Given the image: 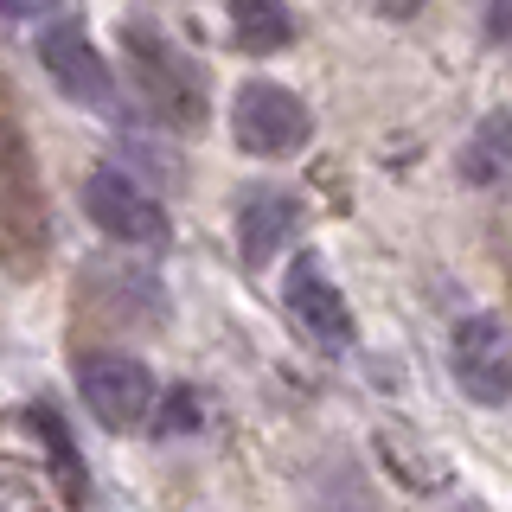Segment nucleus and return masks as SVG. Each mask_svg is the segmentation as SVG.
Wrapping results in <instances>:
<instances>
[{
    "label": "nucleus",
    "mask_w": 512,
    "mask_h": 512,
    "mask_svg": "<svg viewBox=\"0 0 512 512\" xmlns=\"http://www.w3.org/2000/svg\"><path fill=\"white\" fill-rule=\"evenodd\" d=\"M122 45H128V58H135L141 103H148L160 122H173V128H205L212 109H205V71H199V58H192L167 26L141 20V13L122 26Z\"/></svg>",
    "instance_id": "1"
},
{
    "label": "nucleus",
    "mask_w": 512,
    "mask_h": 512,
    "mask_svg": "<svg viewBox=\"0 0 512 512\" xmlns=\"http://www.w3.org/2000/svg\"><path fill=\"white\" fill-rule=\"evenodd\" d=\"M77 397L109 436H135V429H154V410L167 391L135 352L96 346V352H77Z\"/></svg>",
    "instance_id": "2"
},
{
    "label": "nucleus",
    "mask_w": 512,
    "mask_h": 512,
    "mask_svg": "<svg viewBox=\"0 0 512 512\" xmlns=\"http://www.w3.org/2000/svg\"><path fill=\"white\" fill-rule=\"evenodd\" d=\"M231 141L250 160H295L314 141V109L276 77H250L231 96Z\"/></svg>",
    "instance_id": "3"
},
{
    "label": "nucleus",
    "mask_w": 512,
    "mask_h": 512,
    "mask_svg": "<svg viewBox=\"0 0 512 512\" xmlns=\"http://www.w3.org/2000/svg\"><path fill=\"white\" fill-rule=\"evenodd\" d=\"M52 250V224H45V192L32 180V154L20 135H0V256L13 276H32Z\"/></svg>",
    "instance_id": "4"
},
{
    "label": "nucleus",
    "mask_w": 512,
    "mask_h": 512,
    "mask_svg": "<svg viewBox=\"0 0 512 512\" xmlns=\"http://www.w3.org/2000/svg\"><path fill=\"white\" fill-rule=\"evenodd\" d=\"M448 372H455L461 397H474L480 410L512 404V320L506 314H468L448 333Z\"/></svg>",
    "instance_id": "5"
},
{
    "label": "nucleus",
    "mask_w": 512,
    "mask_h": 512,
    "mask_svg": "<svg viewBox=\"0 0 512 512\" xmlns=\"http://www.w3.org/2000/svg\"><path fill=\"white\" fill-rule=\"evenodd\" d=\"M84 212H90L96 231L116 237V244H128V250H154V256H160V250L173 244L167 205H160L141 180L116 173V167H96L90 180H84Z\"/></svg>",
    "instance_id": "6"
},
{
    "label": "nucleus",
    "mask_w": 512,
    "mask_h": 512,
    "mask_svg": "<svg viewBox=\"0 0 512 512\" xmlns=\"http://www.w3.org/2000/svg\"><path fill=\"white\" fill-rule=\"evenodd\" d=\"M39 64L45 77L71 96L77 109H96V116H122V84H116V64L96 52V39L77 20H52L39 32Z\"/></svg>",
    "instance_id": "7"
},
{
    "label": "nucleus",
    "mask_w": 512,
    "mask_h": 512,
    "mask_svg": "<svg viewBox=\"0 0 512 512\" xmlns=\"http://www.w3.org/2000/svg\"><path fill=\"white\" fill-rule=\"evenodd\" d=\"M282 308H288V320H295L301 340H314L320 352H346L352 333H359V327H352L346 295H340V282H333V269H327V256H320V250H301L295 263H288Z\"/></svg>",
    "instance_id": "8"
},
{
    "label": "nucleus",
    "mask_w": 512,
    "mask_h": 512,
    "mask_svg": "<svg viewBox=\"0 0 512 512\" xmlns=\"http://www.w3.org/2000/svg\"><path fill=\"white\" fill-rule=\"evenodd\" d=\"M301 218H308V205H301L288 186L237 192V256H244V269H269V263H276V256L301 237Z\"/></svg>",
    "instance_id": "9"
},
{
    "label": "nucleus",
    "mask_w": 512,
    "mask_h": 512,
    "mask_svg": "<svg viewBox=\"0 0 512 512\" xmlns=\"http://www.w3.org/2000/svg\"><path fill=\"white\" fill-rule=\"evenodd\" d=\"M96 276H84V288H96V314L116 320V327H160L167 320V295L148 269L128 263H90Z\"/></svg>",
    "instance_id": "10"
},
{
    "label": "nucleus",
    "mask_w": 512,
    "mask_h": 512,
    "mask_svg": "<svg viewBox=\"0 0 512 512\" xmlns=\"http://www.w3.org/2000/svg\"><path fill=\"white\" fill-rule=\"evenodd\" d=\"M461 180L487 186V192H512V109H487L480 128L461 148Z\"/></svg>",
    "instance_id": "11"
},
{
    "label": "nucleus",
    "mask_w": 512,
    "mask_h": 512,
    "mask_svg": "<svg viewBox=\"0 0 512 512\" xmlns=\"http://www.w3.org/2000/svg\"><path fill=\"white\" fill-rule=\"evenodd\" d=\"M231 7V45L250 58H276L295 45V13L282 0H224Z\"/></svg>",
    "instance_id": "12"
},
{
    "label": "nucleus",
    "mask_w": 512,
    "mask_h": 512,
    "mask_svg": "<svg viewBox=\"0 0 512 512\" xmlns=\"http://www.w3.org/2000/svg\"><path fill=\"white\" fill-rule=\"evenodd\" d=\"M26 423H32V436H39V448L52 455L64 500H71V506H84V500H90V480H84V455H77V442H71V429H64V416L39 404V410H26Z\"/></svg>",
    "instance_id": "13"
},
{
    "label": "nucleus",
    "mask_w": 512,
    "mask_h": 512,
    "mask_svg": "<svg viewBox=\"0 0 512 512\" xmlns=\"http://www.w3.org/2000/svg\"><path fill=\"white\" fill-rule=\"evenodd\" d=\"M308 512H378L372 487L352 461H333L327 474H314V493H308Z\"/></svg>",
    "instance_id": "14"
},
{
    "label": "nucleus",
    "mask_w": 512,
    "mask_h": 512,
    "mask_svg": "<svg viewBox=\"0 0 512 512\" xmlns=\"http://www.w3.org/2000/svg\"><path fill=\"white\" fill-rule=\"evenodd\" d=\"M199 397L192 391H167L160 397V410H154V436H192V429H199Z\"/></svg>",
    "instance_id": "15"
},
{
    "label": "nucleus",
    "mask_w": 512,
    "mask_h": 512,
    "mask_svg": "<svg viewBox=\"0 0 512 512\" xmlns=\"http://www.w3.org/2000/svg\"><path fill=\"white\" fill-rule=\"evenodd\" d=\"M474 13H480L487 45H512V0H474Z\"/></svg>",
    "instance_id": "16"
},
{
    "label": "nucleus",
    "mask_w": 512,
    "mask_h": 512,
    "mask_svg": "<svg viewBox=\"0 0 512 512\" xmlns=\"http://www.w3.org/2000/svg\"><path fill=\"white\" fill-rule=\"evenodd\" d=\"M365 13H372V20H416V13H423V0H359Z\"/></svg>",
    "instance_id": "17"
},
{
    "label": "nucleus",
    "mask_w": 512,
    "mask_h": 512,
    "mask_svg": "<svg viewBox=\"0 0 512 512\" xmlns=\"http://www.w3.org/2000/svg\"><path fill=\"white\" fill-rule=\"evenodd\" d=\"M45 7H52V0H0V20H13V26H20V20H39Z\"/></svg>",
    "instance_id": "18"
}]
</instances>
